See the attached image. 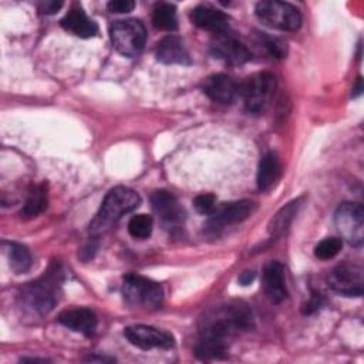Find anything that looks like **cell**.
<instances>
[{
	"instance_id": "4fadbf2b",
	"label": "cell",
	"mask_w": 364,
	"mask_h": 364,
	"mask_svg": "<svg viewBox=\"0 0 364 364\" xmlns=\"http://www.w3.org/2000/svg\"><path fill=\"white\" fill-rule=\"evenodd\" d=\"M240 82L228 74H213L203 82V92L215 102L232 104L239 97Z\"/></svg>"
},
{
	"instance_id": "cb8c5ba5",
	"label": "cell",
	"mask_w": 364,
	"mask_h": 364,
	"mask_svg": "<svg viewBox=\"0 0 364 364\" xmlns=\"http://www.w3.org/2000/svg\"><path fill=\"white\" fill-rule=\"evenodd\" d=\"M304 198H297L291 202H289L286 206H283L269 222V226H267V230L270 235L273 236H279L282 235L287 228L289 225L291 223L293 218L297 215L300 206H301V202H303Z\"/></svg>"
},
{
	"instance_id": "30bf717a",
	"label": "cell",
	"mask_w": 364,
	"mask_h": 364,
	"mask_svg": "<svg viewBox=\"0 0 364 364\" xmlns=\"http://www.w3.org/2000/svg\"><path fill=\"white\" fill-rule=\"evenodd\" d=\"M328 286L346 297H360L363 294V269L353 263H341L331 270L327 277Z\"/></svg>"
},
{
	"instance_id": "1f68e13d",
	"label": "cell",
	"mask_w": 364,
	"mask_h": 364,
	"mask_svg": "<svg viewBox=\"0 0 364 364\" xmlns=\"http://www.w3.org/2000/svg\"><path fill=\"white\" fill-rule=\"evenodd\" d=\"M63 7V1H53V0H47V1H41L38 4V10L43 14H54L55 11H58Z\"/></svg>"
},
{
	"instance_id": "9a60e30c",
	"label": "cell",
	"mask_w": 364,
	"mask_h": 364,
	"mask_svg": "<svg viewBox=\"0 0 364 364\" xmlns=\"http://www.w3.org/2000/svg\"><path fill=\"white\" fill-rule=\"evenodd\" d=\"M58 323L71 328L73 331L81 333L87 337L92 336L97 330V316L92 310L85 307H74L67 309L58 314Z\"/></svg>"
},
{
	"instance_id": "277c9868",
	"label": "cell",
	"mask_w": 364,
	"mask_h": 364,
	"mask_svg": "<svg viewBox=\"0 0 364 364\" xmlns=\"http://www.w3.org/2000/svg\"><path fill=\"white\" fill-rule=\"evenodd\" d=\"M276 90V78L272 73H256L240 82L239 97L249 114H262L270 105Z\"/></svg>"
},
{
	"instance_id": "d6a6232c",
	"label": "cell",
	"mask_w": 364,
	"mask_h": 364,
	"mask_svg": "<svg viewBox=\"0 0 364 364\" xmlns=\"http://www.w3.org/2000/svg\"><path fill=\"white\" fill-rule=\"evenodd\" d=\"M255 277H256V273L253 270H245V272H242L239 274L237 280H239V283L242 286H247V284H250L255 280Z\"/></svg>"
},
{
	"instance_id": "8992f818",
	"label": "cell",
	"mask_w": 364,
	"mask_h": 364,
	"mask_svg": "<svg viewBox=\"0 0 364 364\" xmlns=\"http://www.w3.org/2000/svg\"><path fill=\"white\" fill-rule=\"evenodd\" d=\"M122 294L128 304L144 309H158L164 300L159 283L134 273L124 276Z\"/></svg>"
},
{
	"instance_id": "f1b7e54d",
	"label": "cell",
	"mask_w": 364,
	"mask_h": 364,
	"mask_svg": "<svg viewBox=\"0 0 364 364\" xmlns=\"http://www.w3.org/2000/svg\"><path fill=\"white\" fill-rule=\"evenodd\" d=\"M193 206L195 209L202 213V215H212L215 212V209L218 208L216 205V198L212 193H202L198 195L193 199Z\"/></svg>"
},
{
	"instance_id": "e0dca14e",
	"label": "cell",
	"mask_w": 364,
	"mask_h": 364,
	"mask_svg": "<svg viewBox=\"0 0 364 364\" xmlns=\"http://www.w3.org/2000/svg\"><path fill=\"white\" fill-rule=\"evenodd\" d=\"M192 23L203 30L213 33L215 36L229 31V23L225 13L209 6H198L191 13Z\"/></svg>"
},
{
	"instance_id": "3957f363",
	"label": "cell",
	"mask_w": 364,
	"mask_h": 364,
	"mask_svg": "<svg viewBox=\"0 0 364 364\" xmlns=\"http://www.w3.org/2000/svg\"><path fill=\"white\" fill-rule=\"evenodd\" d=\"M253 327V316L247 306L242 303L228 304L220 309L213 310L203 318V326L200 333H208L225 340L232 336L247 331Z\"/></svg>"
},
{
	"instance_id": "4316f807",
	"label": "cell",
	"mask_w": 364,
	"mask_h": 364,
	"mask_svg": "<svg viewBox=\"0 0 364 364\" xmlns=\"http://www.w3.org/2000/svg\"><path fill=\"white\" fill-rule=\"evenodd\" d=\"M154 228V220L149 215L139 213L129 219L128 232L135 239H146L151 236Z\"/></svg>"
},
{
	"instance_id": "7402d4cb",
	"label": "cell",
	"mask_w": 364,
	"mask_h": 364,
	"mask_svg": "<svg viewBox=\"0 0 364 364\" xmlns=\"http://www.w3.org/2000/svg\"><path fill=\"white\" fill-rule=\"evenodd\" d=\"M48 203V188L46 182H41L38 185H33L27 193L24 206L21 209V218L24 219H33L38 216Z\"/></svg>"
},
{
	"instance_id": "52a82bcc",
	"label": "cell",
	"mask_w": 364,
	"mask_h": 364,
	"mask_svg": "<svg viewBox=\"0 0 364 364\" xmlns=\"http://www.w3.org/2000/svg\"><path fill=\"white\" fill-rule=\"evenodd\" d=\"M257 18L272 27L282 31H296L301 26L300 11L290 3L280 0H263L256 4Z\"/></svg>"
},
{
	"instance_id": "5b68a950",
	"label": "cell",
	"mask_w": 364,
	"mask_h": 364,
	"mask_svg": "<svg viewBox=\"0 0 364 364\" xmlns=\"http://www.w3.org/2000/svg\"><path fill=\"white\" fill-rule=\"evenodd\" d=\"M109 37L114 48L125 57H136L145 46L146 30L136 18L118 20L109 27Z\"/></svg>"
},
{
	"instance_id": "d4e9b609",
	"label": "cell",
	"mask_w": 364,
	"mask_h": 364,
	"mask_svg": "<svg viewBox=\"0 0 364 364\" xmlns=\"http://www.w3.org/2000/svg\"><path fill=\"white\" fill-rule=\"evenodd\" d=\"M152 24L162 31H173L178 28V18L175 6L169 3H159L152 10Z\"/></svg>"
},
{
	"instance_id": "e575fe53",
	"label": "cell",
	"mask_w": 364,
	"mask_h": 364,
	"mask_svg": "<svg viewBox=\"0 0 364 364\" xmlns=\"http://www.w3.org/2000/svg\"><path fill=\"white\" fill-rule=\"evenodd\" d=\"M361 91H363V80H361V77H358V80H357V85H355V88H354V97H357L358 94H361Z\"/></svg>"
},
{
	"instance_id": "44dd1931",
	"label": "cell",
	"mask_w": 364,
	"mask_h": 364,
	"mask_svg": "<svg viewBox=\"0 0 364 364\" xmlns=\"http://www.w3.org/2000/svg\"><path fill=\"white\" fill-rule=\"evenodd\" d=\"M229 350V340L200 333L198 343L195 346V355L200 360H215L223 358L228 355Z\"/></svg>"
},
{
	"instance_id": "83f0119b",
	"label": "cell",
	"mask_w": 364,
	"mask_h": 364,
	"mask_svg": "<svg viewBox=\"0 0 364 364\" xmlns=\"http://www.w3.org/2000/svg\"><path fill=\"white\" fill-rule=\"evenodd\" d=\"M341 246H343V239L326 237L317 243V246L314 247V255L321 260H330L338 255V252L341 250Z\"/></svg>"
},
{
	"instance_id": "7a4b0ae2",
	"label": "cell",
	"mask_w": 364,
	"mask_h": 364,
	"mask_svg": "<svg viewBox=\"0 0 364 364\" xmlns=\"http://www.w3.org/2000/svg\"><path fill=\"white\" fill-rule=\"evenodd\" d=\"M141 202L139 195L125 186L112 188L104 198L100 210L90 223V233L100 236L114 228V225L128 212L138 208Z\"/></svg>"
},
{
	"instance_id": "7c38bea8",
	"label": "cell",
	"mask_w": 364,
	"mask_h": 364,
	"mask_svg": "<svg viewBox=\"0 0 364 364\" xmlns=\"http://www.w3.org/2000/svg\"><path fill=\"white\" fill-rule=\"evenodd\" d=\"M210 48L215 57L229 64H243L252 58L250 50L229 31L216 36Z\"/></svg>"
},
{
	"instance_id": "4dcf8cb0",
	"label": "cell",
	"mask_w": 364,
	"mask_h": 364,
	"mask_svg": "<svg viewBox=\"0 0 364 364\" xmlns=\"http://www.w3.org/2000/svg\"><path fill=\"white\" fill-rule=\"evenodd\" d=\"M321 294L317 293V291H313V294L310 296V299L303 304V314H313L314 311H317L320 307H321Z\"/></svg>"
},
{
	"instance_id": "5bb4252c",
	"label": "cell",
	"mask_w": 364,
	"mask_h": 364,
	"mask_svg": "<svg viewBox=\"0 0 364 364\" xmlns=\"http://www.w3.org/2000/svg\"><path fill=\"white\" fill-rule=\"evenodd\" d=\"M151 205L154 212L168 226H176L185 218V210L179 205L175 195L165 189H159L152 193Z\"/></svg>"
},
{
	"instance_id": "484cf974",
	"label": "cell",
	"mask_w": 364,
	"mask_h": 364,
	"mask_svg": "<svg viewBox=\"0 0 364 364\" xmlns=\"http://www.w3.org/2000/svg\"><path fill=\"white\" fill-rule=\"evenodd\" d=\"M255 44L270 58H283L286 55V44L276 37L267 36L266 33H257Z\"/></svg>"
},
{
	"instance_id": "d590c367",
	"label": "cell",
	"mask_w": 364,
	"mask_h": 364,
	"mask_svg": "<svg viewBox=\"0 0 364 364\" xmlns=\"http://www.w3.org/2000/svg\"><path fill=\"white\" fill-rule=\"evenodd\" d=\"M47 363V360L43 358H21V363Z\"/></svg>"
},
{
	"instance_id": "ac0fdd59",
	"label": "cell",
	"mask_w": 364,
	"mask_h": 364,
	"mask_svg": "<svg viewBox=\"0 0 364 364\" xmlns=\"http://www.w3.org/2000/svg\"><path fill=\"white\" fill-rule=\"evenodd\" d=\"M156 58L164 64H191V55L182 38L176 36H166L156 44Z\"/></svg>"
},
{
	"instance_id": "f546056e",
	"label": "cell",
	"mask_w": 364,
	"mask_h": 364,
	"mask_svg": "<svg viewBox=\"0 0 364 364\" xmlns=\"http://www.w3.org/2000/svg\"><path fill=\"white\" fill-rule=\"evenodd\" d=\"M111 13H128L132 11L135 7V1L132 0H112L107 4Z\"/></svg>"
},
{
	"instance_id": "603a6c76",
	"label": "cell",
	"mask_w": 364,
	"mask_h": 364,
	"mask_svg": "<svg viewBox=\"0 0 364 364\" xmlns=\"http://www.w3.org/2000/svg\"><path fill=\"white\" fill-rule=\"evenodd\" d=\"M6 256L9 259V264L10 269L16 273V274H21L26 273L30 266H31V255L28 252V249L17 242H7L4 240L1 243Z\"/></svg>"
},
{
	"instance_id": "ffe728a7",
	"label": "cell",
	"mask_w": 364,
	"mask_h": 364,
	"mask_svg": "<svg viewBox=\"0 0 364 364\" xmlns=\"http://www.w3.org/2000/svg\"><path fill=\"white\" fill-rule=\"evenodd\" d=\"M280 161L274 152H266L257 169V188L262 192H267L277 183L280 178Z\"/></svg>"
},
{
	"instance_id": "8fae6325",
	"label": "cell",
	"mask_w": 364,
	"mask_h": 364,
	"mask_svg": "<svg viewBox=\"0 0 364 364\" xmlns=\"http://www.w3.org/2000/svg\"><path fill=\"white\" fill-rule=\"evenodd\" d=\"M124 336L132 346L141 350H169L175 344V338L171 333L145 324H136L124 328Z\"/></svg>"
},
{
	"instance_id": "d6986e66",
	"label": "cell",
	"mask_w": 364,
	"mask_h": 364,
	"mask_svg": "<svg viewBox=\"0 0 364 364\" xmlns=\"http://www.w3.org/2000/svg\"><path fill=\"white\" fill-rule=\"evenodd\" d=\"M61 27L77 37L90 38L98 33V27L81 7H73L60 21Z\"/></svg>"
},
{
	"instance_id": "2e32d148",
	"label": "cell",
	"mask_w": 364,
	"mask_h": 364,
	"mask_svg": "<svg viewBox=\"0 0 364 364\" xmlns=\"http://www.w3.org/2000/svg\"><path fill=\"white\" fill-rule=\"evenodd\" d=\"M263 289L273 303H280L287 297L284 269L280 262L272 260L263 269Z\"/></svg>"
},
{
	"instance_id": "836d02e7",
	"label": "cell",
	"mask_w": 364,
	"mask_h": 364,
	"mask_svg": "<svg viewBox=\"0 0 364 364\" xmlns=\"http://www.w3.org/2000/svg\"><path fill=\"white\" fill-rule=\"evenodd\" d=\"M84 361H87V363H114L115 358L105 357V355H90V357L84 358Z\"/></svg>"
},
{
	"instance_id": "ba28073f",
	"label": "cell",
	"mask_w": 364,
	"mask_h": 364,
	"mask_svg": "<svg viewBox=\"0 0 364 364\" xmlns=\"http://www.w3.org/2000/svg\"><path fill=\"white\" fill-rule=\"evenodd\" d=\"M334 223L341 237L354 247L364 242V209L360 203L344 202L334 213Z\"/></svg>"
},
{
	"instance_id": "9c48e42d",
	"label": "cell",
	"mask_w": 364,
	"mask_h": 364,
	"mask_svg": "<svg viewBox=\"0 0 364 364\" xmlns=\"http://www.w3.org/2000/svg\"><path fill=\"white\" fill-rule=\"evenodd\" d=\"M256 209H257L256 202L249 199L223 203L220 208H216L212 215H209L210 218L206 220L205 229L210 233H218L225 226L246 220L249 216L255 213Z\"/></svg>"
},
{
	"instance_id": "6da1fadb",
	"label": "cell",
	"mask_w": 364,
	"mask_h": 364,
	"mask_svg": "<svg viewBox=\"0 0 364 364\" xmlns=\"http://www.w3.org/2000/svg\"><path fill=\"white\" fill-rule=\"evenodd\" d=\"M64 282V272L58 263L50 267L37 280L27 283L18 291L17 300L20 309L36 317L48 314L60 301Z\"/></svg>"
}]
</instances>
